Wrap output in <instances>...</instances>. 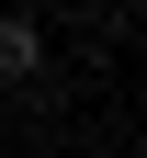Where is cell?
I'll return each mask as SVG.
<instances>
[{"mask_svg": "<svg viewBox=\"0 0 147 158\" xmlns=\"http://www.w3.org/2000/svg\"><path fill=\"white\" fill-rule=\"evenodd\" d=\"M34 79H45V23L0 11V90H34Z\"/></svg>", "mask_w": 147, "mask_h": 158, "instance_id": "6da1fadb", "label": "cell"}]
</instances>
